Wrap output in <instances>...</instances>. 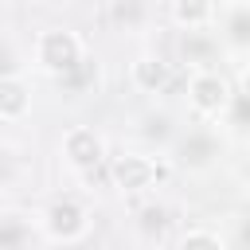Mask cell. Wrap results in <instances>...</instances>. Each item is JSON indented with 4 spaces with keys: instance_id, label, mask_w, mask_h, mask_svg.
Wrapping results in <instances>:
<instances>
[{
    "instance_id": "6da1fadb",
    "label": "cell",
    "mask_w": 250,
    "mask_h": 250,
    "mask_svg": "<svg viewBox=\"0 0 250 250\" xmlns=\"http://www.w3.org/2000/svg\"><path fill=\"white\" fill-rule=\"evenodd\" d=\"M86 62V43L70 27H43L35 35V66L51 78H66Z\"/></svg>"
},
{
    "instance_id": "8fae6325",
    "label": "cell",
    "mask_w": 250,
    "mask_h": 250,
    "mask_svg": "<svg viewBox=\"0 0 250 250\" xmlns=\"http://www.w3.org/2000/svg\"><path fill=\"white\" fill-rule=\"evenodd\" d=\"M137 230H141L148 242H152V238H160V234L168 230V207H164V203H156V199H152V203H145V207L137 211Z\"/></svg>"
},
{
    "instance_id": "52a82bcc",
    "label": "cell",
    "mask_w": 250,
    "mask_h": 250,
    "mask_svg": "<svg viewBox=\"0 0 250 250\" xmlns=\"http://www.w3.org/2000/svg\"><path fill=\"white\" fill-rule=\"evenodd\" d=\"M215 156H219V145H215L211 133L191 129V133H180V137H176V160H180V164H188V168H207Z\"/></svg>"
},
{
    "instance_id": "5b68a950",
    "label": "cell",
    "mask_w": 250,
    "mask_h": 250,
    "mask_svg": "<svg viewBox=\"0 0 250 250\" xmlns=\"http://www.w3.org/2000/svg\"><path fill=\"white\" fill-rule=\"evenodd\" d=\"M59 152H62V160H66L78 176H94V172L105 164V156H109L105 137H102L94 125H70V129L62 133V141H59Z\"/></svg>"
},
{
    "instance_id": "7c38bea8",
    "label": "cell",
    "mask_w": 250,
    "mask_h": 250,
    "mask_svg": "<svg viewBox=\"0 0 250 250\" xmlns=\"http://www.w3.org/2000/svg\"><path fill=\"white\" fill-rule=\"evenodd\" d=\"M176 250H227V242L207 227H191L176 238Z\"/></svg>"
},
{
    "instance_id": "ba28073f",
    "label": "cell",
    "mask_w": 250,
    "mask_h": 250,
    "mask_svg": "<svg viewBox=\"0 0 250 250\" xmlns=\"http://www.w3.org/2000/svg\"><path fill=\"white\" fill-rule=\"evenodd\" d=\"M27 113H31V86H27L20 74L0 78V121L16 125V121H23Z\"/></svg>"
},
{
    "instance_id": "9c48e42d",
    "label": "cell",
    "mask_w": 250,
    "mask_h": 250,
    "mask_svg": "<svg viewBox=\"0 0 250 250\" xmlns=\"http://www.w3.org/2000/svg\"><path fill=\"white\" fill-rule=\"evenodd\" d=\"M219 4L215 0H168V16L172 23H180L184 31H203L215 23Z\"/></svg>"
},
{
    "instance_id": "ac0fdd59",
    "label": "cell",
    "mask_w": 250,
    "mask_h": 250,
    "mask_svg": "<svg viewBox=\"0 0 250 250\" xmlns=\"http://www.w3.org/2000/svg\"><path fill=\"white\" fill-rule=\"evenodd\" d=\"M219 4H223V8H246L250 0H219Z\"/></svg>"
},
{
    "instance_id": "8992f818",
    "label": "cell",
    "mask_w": 250,
    "mask_h": 250,
    "mask_svg": "<svg viewBox=\"0 0 250 250\" xmlns=\"http://www.w3.org/2000/svg\"><path fill=\"white\" fill-rule=\"evenodd\" d=\"M129 86L141 94H164L172 86V62L156 51H141L129 62Z\"/></svg>"
},
{
    "instance_id": "7a4b0ae2",
    "label": "cell",
    "mask_w": 250,
    "mask_h": 250,
    "mask_svg": "<svg viewBox=\"0 0 250 250\" xmlns=\"http://www.w3.org/2000/svg\"><path fill=\"white\" fill-rule=\"evenodd\" d=\"M230 98H234V86L223 70L215 66H195L188 74V105L195 117L211 121V117H223L230 109Z\"/></svg>"
},
{
    "instance_id": "e0dca14e",
    "label": "cell",
    "mask_w": 250,
    "mask_h": 250,
    "mask_svg": "<svg viewBox=\"0 0 250 250\" xmlns=\"http://www.w3.org/2000/svg\"><path fill=\"white\" fill-rule=\"evenodd\" d=\"M8 168H12V156H8V148H0V180L8 176Z\"/></svg>"
},
{
    "instance_id": "3957f363",
    "label": "cell",
    "mask_w": 250,
    "mask_h": 250,
    "mask_svg": "<svg viewBox=\"0 0 250 250\" xmlns=\"http://www.w3.org/2000/svg\"><path fill=\"white\" fill-rule=\"evenodd\" d=\"M164 180V168H160V160L156 156H148V152H117V156H109V184L121 191V195H145V191H152L156 184Z\"/></svg>"
},
{
    "instance_id": "30bf717a",
    "label": "cell",
    "mask_w": 250,
    "mask_h": 250,
    "mask_svg": "<svg viewBox=\"0 0 250 250\" xmlns=\"http://www.w3.org/2000/svg\"><path fill=\"white\" fill-rule=\"evenodd\" d=\"M223 39L234 51H250V4L246 8H227V16H223Z\"/></svg>"
},
{
    "instance_id": "9a60e30c",
    "label": "cell",
    "mask_w": 250,
    "mask_h": 250,
    "mask_svg": "<svg viewBox=\"0 0 250 250\" xmlns=\"http://www.w3.org/2000/svg\"><path fill=\"white\" fill-rule=\"evenodd\" d=\"M23 246V227H4L0 230V250H20Z\"/></svg>"
},
{
    "instance_id": "2e32d148",
    "label": "cell",
    "mask_w": 250,
    "mask_h": 250,
    "mask_svg": "<svg viewBox=\"0 0 250 250\" xmlns=\"http://www.w3.org/2000/svg\"><path fill=\"white\" fill-rule=\"evenodd\" d=\"M238 246H242V250H250V215L238 223Z\"/></svg>"
},
{
    "instance_id": "4fadbf2b",
    "label": "cell",
    "mask_w": 250,
    "mask_h": 250,
    "mask_svg": "<svg viewBox=\"0 0 250 250\" xmlns=\"http://www.w3.org/2000/svg\"><path fill=\"white\" fill-rule=\"evenodd\" d=\"M234 129H242V133H250V90H242V94H234L230 98V109L223 113Z\"/></svg>"
},
{
    "instance_id": "5bb4252c",
    "label": "cell",
    "mask_w": 250,
    "mask_h": 250,
    "mask_svg": "<svg viewBox=\"0 0 250 250\" xmlns=\"http://www.w3.org/2000/svg\"><path fill=\"white\" fill-rule=\"evenodd\" d=\"M20 55H16V47L12 43H0V78H12V74H20Z\"/></svg>"
},
{
    "instance_id": "277c9868",
    "label": "cell",
    "mask_w": 250,
    "mask_h": 250,
    "mask_svg": "<svg viewBox=\"0 0 250 250\" xmlns=\"http://www.w3.org/2000/svg\"><path fill=\"white\" fill-rule=\"evenodd\" d=\"M39 223H43V234H47L51 242H62V246H74V242H82V238L90 234V211H86L74 195L51 199Z\"/></svg>"
}]
</instances>
